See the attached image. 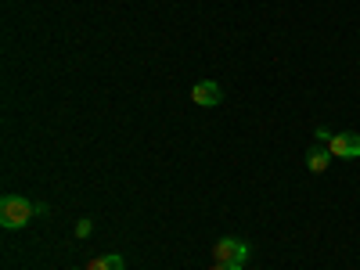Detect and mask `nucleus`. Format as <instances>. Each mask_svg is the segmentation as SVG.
<instances>
[{"label":"nucleus","instance_id":"5","mask_svg":"<svg viewBox=\"0 0 360 270\" xmlns=\"http://www.w3.org/2000/svg\"><path fill=\"white\" fill-rule=\"evenodd\" d=\"M307 166H310V173H324L328 166H332V152H328V148H310Z\"/></svg>","mask_w":360,"mask_h":270},{"label":"nucleus","instance_id":"8","mask_svg":"<svg viewBox=\"0 0 360 270\" xmlns=\"http://www.w3.org/2000/svg\"><path fill=\"white\" fill-rule=\"evenodd\" d=\"M209 270H242V266H238V263H220V259H213V266H209Z\"/></svg>","mask_w":360,"mask_h":270},{"label":"nucleus","instance_id":"3","mask_svg":"<svg viewBox=\"0 0 360 270\" xmlns=\"http://www.w3.org/2000/svg\"><path fill=\"white\" fill-rule=\"evenodd\" d=\"M191 101L202 105V108H217V105L224 101V86H220L217 79H198V83L191 86Z\"/></svg>","mask_w":360,"mask_h":270},{"label":"nucleus","instance_id":"4","mask_svg":"<svg viewBox=\"0 0 360 270\" xmlns=\"http://www.w3.org/2000/svg\"><path fill=\"white\" fill-rule=\"evenodd\" d=\"M328 152H332V159H356V155H360V134H353V130L332 134V141H328Z\"/></svg>","mask_w":360,"mask_h":270},{"label":"nucleus","instance_id":"1","mask_svg":"<svg viewBox=\"0 0 360 270\" xmlns=\"http://www.w3.org/2000/svg\"><path fill=\"white\" fill-rule=\"evenodd\" d=\"M33 213H37V202H29L22 195H8L4 202H0V224H4L8 231L25 227L29 220H33Z\"/></svg>","mask_w":360,"mask_h":270},{"label":"nucleus","instance_id":"2","mask_svg":"<svg viewBox=\"0 0 360 270\" xmlns=\"http://www.w3.org/2000/svg\"><path fill=\"white\" fill-rule=\"evenodd\" d=\"M213 259L245 266V259H249V245H245V242H238V238H220V242L213 245Z\"/></svg>","mask_w":360,"mask_h":270},{"label":"nucleus","instance_id":"7","mask_svg":"<svg viewBox=\"0 0 360 270\" xmlns=\"http://www.w3.org/2000/svg\"><path fill=\"white\" fill-rule=\"evenodd\" d=\"M90 231H94V224H90V220H79V224H76V238H86Z\"/></svg>","mask_w":360,"mask_h":270},{"label":"nucleus","instance_id":"6","mask_svg":"<svg viewBox=\"0 0 360 270\" xmlns=\"http://www.w3.org/2000/svg\"><path fill=\"white\" fill-rule=\"evenodd\" d=\"M83 270H123V256H115V252H108V256H94Z\"/></svg>","mask_w":360,"mask_h":270}]
</instances>
